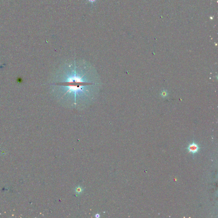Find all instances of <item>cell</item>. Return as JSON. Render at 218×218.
Wrapping results in <instances>:
<instances>
[{
  "mask_svg": "<svg viewBox=\"0 0 218 218\" xmlns=\"http://www.w3.org/2000/svg\"><path fill=\"white\" fill-rule=\"evenodd\" d=\"M187 149L189 153L194 154L198 152V151L200 150V147L196 143L193 142L191 144H190Z\"/></svg>",
  "mask_w": 218,
  "mask_h": 218,
  "instance_id": "7a4b0ae2",
  "label": "cell"
},
{
  "mask_svg": "<svg viewBox=\"0 0 218 218\" xmlns=\"http://www.w3.org/2000/svg\"><path fill=\"white\" fill-rule=\"evenodd\" d=\"M75 192H76V194H81V193H82V192H83L84 190H83V189L82 188H81L80 187H78L75 188Z\"/></svg>",
  "mask_w": 218,
  "mask_h": 218,
  "instance_id": "3957f363",
  "label": "cell"
},
{
  "mask_svg": "<svg viewBox=\"0 0 218 218\" xmlns=\"http://www.w3.org/2000/svg\"><path fill=\"white\" fill-rule=\"evenodd\" d=\"M71 66L70 69L67 73H64L63 77H61V80H57L56 86L61 88L60 91H63L61 97H67L72 98L73 104H81V101L84 97H89L91 91L94 85L97 84L94 83L93 80H91L87 77V73L90 70L83 71L81 70L80 66H76L74 63L75 67ZM71 98V99H72Z\"/></svg>",
  "mask_w": 218,
  "mask_h": 218,
  "instance_id": "6da1fadb",
  "label": "cell"
}]
</instances>
